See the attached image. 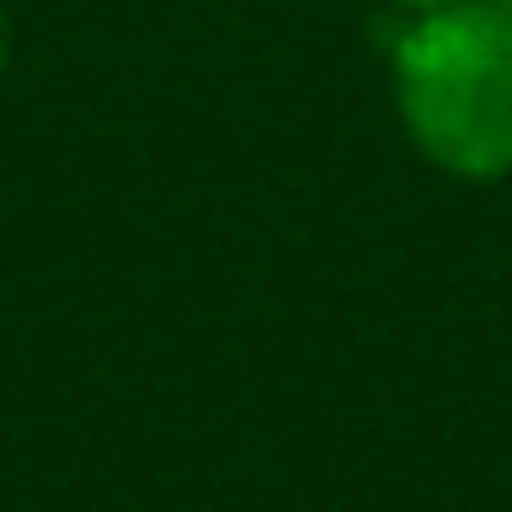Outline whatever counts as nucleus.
Here are the masks:
<instances>
[{"mask_svg":"<svg viewBox=\"0 0 512 512\" xmlns=\"http://www.w3.org/2000/svg\"><path fill=\"white\" fill-rule=\"evenodd\" d=\"M396 111L415 150L461 182L512 175V13L448 0L396 33Z\"/></svg>","mask_w":512,"mask_h":512,"instance_id":"1","label":"nucleus"},{"mask_svg":"<svg viewBox=\"0 0 512 512\" xmlns=\"http://www.w3.org/2000/svg\"><path fill=\"white\" fill-rule=\"evenodd\" d=\"M396 7H409V13H435V7H448V0H396Z\"/></svg>","mask_w":512,"mask_h":512,"instance_id":"2","label":"nucleus"},{"mask_svg":"<svg viewBox=\"0 0 512 512\" xmlns=\"http://www.w3.org/2000/svg\"><path fill=\"white\" fill-rule=\"evenodd\" d=\"M7 39H13V26H7V7H0V65H7Z\"/></svg>","mask_w":512,"mask_h":512,"instance_id":"3","label":"nucleus"},{"mask_svg":"<svg viewBox=\"0 0 512 512\" xmlns=\"http://www.w3.org/2000/svg\"><path fill=\"white\" fill-rule=\"evenodd\" d=\"M493 7H506V13H512V0H493Z\"/></svg>","mask_w":512,"mask_h":512,"instance_id":"4","label":"nucleus"}]
</instances>
